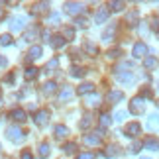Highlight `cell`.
<instances>
[{
    "mask_svg": "<svg viewBox=\"0 0 159 159\" xmlns=\"http://www.w3.org/2000/svg\"><path fill=\"white\" fill-rule=\"evenodd\" d=\"M71 75L73 77H83L84 75V69H81V67H73V69H71Z\"/></svg>",
    "mask_w": 159,
    "mask_h": 159,
    "instance_id": "cell-34",
    "label": "cell"
},
{
    "mask_svg": "<svg viewBox=\"0 0 159 159\" xmlns=\"http://www.w3.org/2000/svg\"><path fill=\"white\" fill-rule=\"evenodd\" d=\"M143 65L148 67V69H151V67H155V65H157V59H155V57H145Z\"/></svg>",
    "mask_w": 159,
    "mask_h": 159,
    "instance_id": "cell-31",
    "label": "cell"
},
{
    "mask_svg": "<svg viewBox=\"0 0 159 159\" xmlns=\"http://www.w3.org/2000/svg\"><path fill=\"white\" fill-rule=\"evenodd\" d=\"M108 14H110L108 8H98V12H96V16H94V22L96 24H104L108 20Z\"/></svg>",
    "mask_w": 159,
    "mask_h": 159,
    "instance_id": "cell-11",
    "label": "cell"
},
{
    "mask_svg": "<svg viewBox=\"0 0 159 159\" xmlns=\"http://www.w3.org/2000/svg\"><path fill=\"white\" fill-rule=\"evenodd\" d=\"M75 149H77V145H75V143H65V148H63L65 153H75Z\"/></svg>",
    "mask_w": 159,
    "mask_h": 159,
    "instance_id": "cell-37",
    "label": "cell"
},
{
    "mask_svg": "<svg viewBox=\"0 0 159 159\" xmlns=\"http://www.w3.org/2000/svg\"><path fill=\"white\" fill-rule=\"evenodd\" d=\"M26 16H14L10 20V30L12 32H20V30H24V26H26Z\"/></svg>",
    "mask_w": 159,
    "mask_h": 159,
    "instance_id": "cell-3",
    "label": "cell"
},
{
    "mask_svg": "<svg viewBox=\"0 0 159 159\" xmlns=\"http://www.w3.org/2000/svg\"><path fill=\"white\" fill-rule=\"evenodd\" d=\"M69 136V128L67 126H55V138L57 139H63Z\"/></svg>",
    "mask_w": 159,
    "mask_h": 159,
    "instance_id": "cell-14",
    "label": "cell"
},
{
    "mask_svg": "<svg viewBox=\"0 0 159 159\" xmlns=\"http://www.w3.org/2000/svg\"><path fill=\"white\" fill-rule=\"evenodd\" d=\"M0 18H2V10H0Z\"/></svg>",
    "mask_w": 159,
    "mask_h": 159,
    "instance_id": "cell-50",
    "label": "cell"
},
{
    "mask_svg": "<svg viewBox=\"0 0 159 159\" xmlns=\"http://www.w3.org/2000/svg\"><path fill=\"white\" fill-rule=\"evenodd\" d=\"M77 159H94V155H93V153H81Z\"/></svg>",
    "mask_w": 159,
    "mask_h": 159,
    "instance_id": "cell-46",
    "label": "cell"
},
{
    "mask_svg": "<svg viewBox=\"0 0 159 159\" xmlns=\"http://www.w3.org/2000/svg\"><path fill=\"white\" fill-rule=\"evenodd\" d=\"M124 118H126V112H124V110H118V112L114 114V120H118V122H122Z\"/></svg>",
    "mask_w": 159,
    "mask_h": 159,
    "instance_id": "cell-39",
    "label": "cell"
},
{
    "mask_svg": "<svg viewBox=\"0 0 159 159\" xmlns=\"http://www.w3.org/2000/svg\"><path fill=\"white\" fill-rule=\"evenodd\" d=\"M142 159H151V157H142Z\"/></svg>",
    "mask_w": 159,
    "mask_h": 159,
    "instance_id": "cell-49",
    "label": "cell"
},
{
    "mask_svg": "<svg viewBox=\"0 0 159 159\" xmlns=\"http://www.w3.org/2000/svg\"><path fill=\"white\" fill-rule=\"evenodd\" d=\"M136 20H138V12H130V14L126 16V24H130V26H134Z\"/></svg>",
    "mask_w": 159,
    "mask_h": 159,
    "instance_id": "cell-30",
    "label": "cell"
},
{
    "mask_svg": "<svg viewBox=\"0 0 159 159\" xmlns=\"http://www.w3.org/2000/svg\"><path fill=\"white\" fill-rule=\"evenodd\" d=\"M93 90H94V84L93 83H83L81 87L77 89V93L79 94H93Z\"/></svg>",
    "mask_w": 159,
    "mask_h": 159,
    "instance_id": "cell-13",
    "label": "cell"
},
{
    "mask_svg": "<svg viewBox=\"0 0 159 159\" xmlns=\"http://www.w3.org/2000/svg\"><path fill=\"white\" fill-rule=\"evenodd\" d=\"M57 67H59V61H57V59H51L49 63L45 65V71H47V73H51L53 69H57Z\"/></svg>",
    "mask_w": 159,
    "mask_h": 159,
    "instance_id": "cell-28",
    "label": "cell"
},
{
    "mask_svg": "<svg viewBox=\"0 0 159 159\" xmlns=\"http://www.w3.org/2000/svg\"><path fill=\"white\" fill-rule=\"evenodd\" d=\"M98 104H100V96H98V94H89V96H87V106L96 108Z\"/></svg>",
    "mask_w": 159,
    "mask_h": 159,
    "instance_id": "cell-18",
    "label": "cell"
},
{
    "mask_svg": "<svg viewBox=\"0 0 159 159\" xmlns=\"http://www.w3.org/2000/svg\"><path fill=\"white\" fill-rule=\"evenodd\" d=\"M49 155V143H41L39 145V157H47Z\"/></svg>",
    "mask_w": 159,
    "mask_h": 159,
    "instance_id": "cell-26",
    "label": "cell"
},
{
    "mask_svg": "<svg viewBox=\"0 0 159 159\" xmlns=\"http://www.w3.org/2000/svg\"><path fill=\"white\" fill-rule=\"evenodd\" d=\"M41 53H43V49H41V45H34L32 49L28 51V61H34V59H39Z\"/></svg>",
    "mask_w": 159,
    "mask_h": 159,
    "instance_id": "cell-12",
    "label": "cell"
},
{
    "mask_svg": "<svg viewBox=\"0 0 159 159\" xmlns=\"http://www.w3.org/2000/svg\"><path fill=\"white\" fill-rule=\"evenodd\" d=\"M10 43H12V35L10 34L0 35V45H10Z\"/></svg>",
    "mask_w": 159,
    "mask_h": 159,
    "instance_id": "cell-29",
    "label": "cell"
},
{
    "mask_svg": "<svg viewBox=\"0 0 159 159\" xmlns=\"http://www.w3.org/2000/svg\"><path fill=\"white\" fill-rule=\"evenodd\" d=\"M106 98H108L110 104H116V102H120L122 98H124V93H122V90H110Z\"/></svg>",
    "mask_w": 159,
    "mask_h": 159,
    "instance_id": "cell-9",
    "label": "cell"
},
{
    "mask_svg": "<svg viewBox=\"0 0 159 159\" xmlns=\"http://www.w3.org/2000/svg\"><path fill=\"white\" fill-rule=\"evenodd\" d=\"M71 96H73V87H65V89L59 93V102H65V100H69Z\"/></svg>",
    "mask_w": 159,
    "mask_h": 159,
    "instance_id": "cell-17",
    "label": "cell"
},
{
    "mask_svg": "<svg viewBox=\"0 0 159 159\" xmlns=\"http://www.w3.org/2000/svg\"><path fill=\"white\" fill-rule=\"evenodd\" d=\"M47 8V2H41V4H35L34 6V12H43Z\"/></svg>",
    "mask_w": 159,
    "mask_h": 159,
    "instance_id": "cell-40",
    "label": "cell"
},
{
    "mask_svg": "<svg viewBox=\"0 0 159 159\" xmlns=\"http://www.w3.org/2000/svg\"><path fill=\"white\" fill-rule=\"evenodd\" d=\"M149 128H153V130H157V128H159V116L157 114H151L149 116Z\"/></svg>",
    "mask_w": 159,
    "mask_h": 159,
    "instance_id": "cell-25",
    "label": "cell"
},
{
    "mask_svg": "<svg viewBox=\"0 0 159 159\" xmlns=\"http://www.w3.org/2000/svg\"><path fill=\"white\" fill-rule=\"evenodd\" d=\"M157 106H159V102H157Z\"/></svg>",
    "mask_w": 159,
    "mask_h": 159,
    "instance_id": "cell-51",
    "label": "cell"
},
{
    "mask_svg": "<svg viewBox=\"0 0 159 159\" xmlns=\"http://www.w3.org/2000/svg\"><path fill=\"white\" fill-rule=\"evenodd\" d=\"M10 118H14L16 122H24V120H26V112H24L22 108H16V110L10 112Z\"/></svg>",
    "mask_w": 159,
    "mask_h": 159,
    "instance_id": "cell-16",
    "label": "cell"
},
{
    "mask_svg": "<svg viewBox=\"0 0 159 159\" xmlns=\"http://www.w3.org/2000/svg\"><path fill=\"white\" fill-rule=\"evenodd\" d=\"M151 28H153L155 32H159V18H151Z\"/></svg>",
    "mask_w": 159,
    "mask_h": 159,
    "instance_id": "cell-44",
    "label": "cell"
},
{
    "mask_svg": "<svg viewBox=\"0 0 159 159\" xmlns=\"http://www.w3.org/2000/svg\"><path fill=\"white\" fill-rule=\"evenodd\" d=\"M75 24H77V26H79V28H84V26H87V24H89V22H87V20H84V18H77V20H75Z\"/></svg>",
    "mask_w": 159,
    "mask_h": 159,
    "instance_id": "cell-43",
    "label": "cell"
},
{
    "mask_svg": "<svg viewBox=\"0 0 159 159\" xmlns=\"http://www.w3.org/2000/svg\"><path fill=\"white\" fill-rule=\"evenodd\" d=\"M83 142L87 143V145H98V143L102 142V132H96V134H87Z\"/></svg>",
    "mask_w": 159,
    "mask_h": 159,
    "instance_id": "cell-5",
    "label": "cell"
},
{
    "mask_svg": "<svg viewBox=\"0 0 159 159\" xmlns=\"http://www.w3.org/2000/svg\"><path fill=\"white\" fill-rule=\"evenodd\" d=\"M83 10H84V6H83L81 2H67V4H65V12H67V14H71V16L81 14Z\"/></svg>",
    "mask_w": 159,
    "mask_h": 159,
    "instance_id": "cell-4",
    "label": "cell"
},
{
    "mask_svg": "<svg viewBox=\"0 0 159 159\" xmlns=\"http://www.w3.org/2000/svg\"><path fill=\"white\" fill-rule=\"evenodd\" d=\"M47 120H49V112H47V110H39V112L35 114V124L38 126H45Z\"/></svg>",
    "mask_w": 159,
    "mask_h": 159,
    "instance_id": "cell-10",
    "label": "cell"
},
{
    "mask_svg": "<svg viewBox=\"0 0 159 159\" xmlns=\"http://www.w3.org/2000/svg\"><path fill=\"white\" fill-rule=\"evenodd\" d=\"M55 90H57V84H55L53 81H47V83L43 84V94H45V96H49V94H53Z\"/></svg>",
    "mask_w": 159,
    "mask_h": 159,
    "instance_id": "cell-19",
    "label": "cell"
},
{
    "mask_svg": "<svg viewBox=\"0 0 159 159\" xmlns=\"http://www.w3.org/2000/svg\"><path fill=\"white\" fill-rule=\"evenodd\" d=\"M118 79H120V81L122 83H132L134 81V73H128V71H124V73H120V75H118Z\"/></svg>",
    "mask_w": 159,
    "mask_h": 159,
    "instance_id": "cell-22",
    "label": "cell"
},
{
    "mask_svg": "<svg viewBox=\"0 0 159 159\" xmlns=\"http://www.w3.org/2000/svg\"><path fill=\"white\" fill-rule=\"evenodd\" d=\"M145 148H148V149H159V139L149 138L148 142H145Z\"/></svg>",
    "mask_w": 159,
    "mask_h": 159,
    "instance_id": "cell-23",
    "label": "cell"
},
{
    "mask_svg": "<svg viewBox=\"0 0 159 159\" xmlns=\"http://www.w3.org/2000/svg\"><path fill=\"white\" fill-rule=\"evenodd\" d=\"M139 132H142V126H139L138 122H130V124L126 126V130H124V134H126V136H130V138H136Z\"/></svg>",
    "mask_w": 159,
    "mask_h": 159,
    "instance_id": "cell-6",
    "label": "cell"
},
{
    "mask_svg": "<svg viewBox=\"0 0 159 159\" xmlns=\"http://www.w3.org/2000/svg\"><path fill=\"white\" fill-rule=\"evenodd\" d=\"M49 41H51V45L55 47V49H61V47H63V45L67 43V41H65V38H63V35H53V38H51Z\"/></svg>",
    "mask_w": 159,
    "mask_h": 159,
    "instance_id": "cell-15",
    "label": "cell"
},
{
    "mask_svg": "<svg viewBox=\"0 0 159 159\" xmlns=\"http://www.w3.org/2000/svg\"><path fill=\"white\" fill-rule=\"evenodd\" d=\"M132 53H134V57H138V59H139V57H145V55H148V45L139 41V43H136V45H134Z\"/></svg>",
    "mask_w": 159,
    "mask_h": 159,
    "instance_id": "cell-8",
    "label": "cell"
},
{
    "mask_svg": "<svg viewBox=\"0 0 159 159\" xmlns=\"http://www.w3.org/2000/svg\"><path fill=\"white\" fill-rule=\"evenodd\" d=\"M35 34H38V28H32L30 32H26V38H24V39H26V41H32L35 38Z\"/></svg>",
    "mask_w": 159,
    "mask_h": 159,
    "instance_id": "cell-32",
    "label": "cell"
},
{
    "mask_svg": "<svg viewBox=\"0 0 159 159\" xmlns=\"http://www.w3.org/2000/svg\"><path fill=\"white\" fill-rule=\"evenodd\" d=\"M6 63H8V61H6L2 55H0V67H6Z\"/></svg>",
    "mask_w": 159,
    "mask_h": 159,
    "instance_id": "cell-48",
    "label": "cell"
},
{
    "mask_svg": "<svg viewBox=\"0 0 159 159\" xmlns=\"http://www.w3.org/2000/svg\"><path fill=\"white\" fill-rule=\"evenodd\" d=\"M151 94H153V93H151V89H142V93H139V98H149Z\"/></svg>",
    "mask_w": 159,
    "mask_h": 159,
    "instance_id": "cell-38",
    "label": "cell"
},
{
    "mask_svg": "<svg viewBox=\"0 0 159 159\" xmlns=\"http://www.w3.org/2000/svg\"><path fill=\"white\" fill-rule=\"evenodd\" d=\"M84 49H87L90 55H96V53H98V47H96L93 41H87V43H84Z\"/></svg>",
    "mask_w": 159,
    "mask_h": 159,
    "instance_id": "cell-24",
    "label": "cell"
},
{
    "mask_svg": "<svg viewBox=\"0 0 159 159\" xmlns=\"http://www.w3.org/2000/svg\"><path fill=\"white\" fill-rule=\"evenodd\" d=\"M100 124H102V128H108L110 126V116L108 114H102L100 116Z\"/></svg>",
    "mask_w": 159,
    "mask_h": 159,
    "instance_id": "cell-36",
    "label": "cell"
},
{
    "mask_svg": "<svg viewBox=\"0 0 159 159\" xmlns=\"http://www.w3.org/2000/svg\"><path fill=\"white\" fill-rule=\"evenodd\" d=\"M130 110H132L134 114H142L143 110H145V102H143V98H139V96H134L132 102H130Z\"/></svg>",
    "mask_w": 159,
    "mask_h": 159,
    "instance_id": "cell-2",
    "label": "cell"
},
{
    "mask_svg": "<svg viewBox=\"0 0 159 159\" xmlns=\"http://www.w3.org/2000/svg\"><path fill=\"white\" fill-rule=\"evenodd\" d=\"M139 149H142V143H139V142H136V143H132V151H134V153H138Z\"/></svg>",
    "mask_w": 159,
    "mask_h": 159,
    "instance_id": "cell-45",
    "label": "cell"
},
{
    "mask_svg": "<svg viewBox=\"0 0 159 159\" xmlns=\"http://www.w3.org/2000/svg\"><path fill=\"white\" fill-rule=\"evenodd\" d=\"M6 138L10 139V142H16V143H20L24 138H26V132L22 130V128H18V126H10L8 130H6Z\"/></svg>",
    "mask_w": 159,
    "mask_h": 159,
    "instance_id": "cell-1",
    "label": "cell"
},
{
    "mask_svg": "<svg viewBox=\"0 0 159 159\" xmlns=\"http://www.w3.org/2000/svg\"><path fill=\"white\" fill-rule=\"evenodd\" d=\"M73 38H75V30H73V28H65V41H69Z\"/></svg>",
    "mask_w": 159,
    "mask_h": 159,
    "instance_id": "cell-33",
    "label": "cell"
},
{
    "mask_svg": "<svg viewBox=\"0 0 159 159\" xmlns=\"http://www.w3.org/2000/svg\"><path fill=\"white\" fill-rule=\"evenodd\" d=\"M118 153H120V148H118V145H114V143L108 145V148L104 149V155H106V157H116Z\"/></svg>",
    "mask_w": 159,
    "mask_h": 159,
    "instance_id": "cell-20",
    "label": "cell"
},
{
    "mask_svg": "<svg viewBox=\"0 0 159 159\" xmlns=\"http://www.w3.org/2000/svg\"><path fill=\"white\" fill-rule=\"evenodd\" d=\"M110 8L114 12H122L124 10V2H118V0H114V2H110Z\"/></svg>",
    "mask_w": 159,
    "mask_h": 159,
    "instance_id": "cell-27",
    "label": "cell"
},
{
    "mask_svg": "<svg viewBox=\"0 0 159 159\" xmlns=\"http://www.w3.org/2000/svg\"><path fill=\"white\" fill-rule=\"evenodd\" d=\"M22 159H34V157H32V153H30V151L26 149V151L22 153Z\"/></svg>",
    "mask_w": 159,
    "mask_h": 159,
    "instance_id": "cell-47",
    "label": "cell"
},
{
    "mask_svg": "<svg viewBox=\"0 0 159 159\" xmlns=\"http://www.w3.org/2000/svg\"><path fill=\"white\" fill-rule=\"evenodd\" d=\"M24 77H26V81H34V79L38 77V69H35V67H30V69H26Z\"/></svg>",
    "mask_w": 159,
    "mask_h": 159,
    "instance_id": "cell-21",
    "label": "cell"
},
{
    "mask_svg": "<svg viewBox=\"0 0 159 159\" xmlns=\"http://www.w3.org/2000/svg\"><path fill=\"white\" fill-rule=\"evenodd\" d=\"M90 124H93V120H90V116H84V120L81 122V128H89Z\"/></svg>",
    "mask_w": 159,
    "mask_h": 159,
    "instance_id": "cell-41",
    "label": "cell"
},
{
    "mask_svg": "<svg viewBox=\"0 0 159 159\" xmlns=\"http://www.w3.org/2000/svg\"><path fill=\"white\" fill-rule=\"evenodd\" d=\"M118 55H120V49H118V47H114V49H110V51L106 53V57H108V59H116Z\"/></svg>",
    "mask_w": 159,
    "mask_h": 159,
    "instance_id": "cell-35",
    "label": "cell"
},
{
    "mask_svg": "<svg viewBox=\"0 0 159 159\" xmlns=\"http://www.w3.org/2000/svg\"><path fill=\"white\" fill-rule=\"evenodd\" d=\"M116 30H118V24H108V28L104 30V34H102V39H104V41H112L114 35H116Z\"/></svg>",
    "mask_w": 159,
    "mask_h": 159,
    "instance_id": "cell-7",
    "label": "cell"
},
{
    "mask_svg": "<svg viewBox=\"0 0 159 159\" xmlns=\"http://www.w3.org/2000/svg\"><path fill=\"white\" fill-rule=\"evenodd\" d=\"M59 20H61V16H59V14H57V12H53V14H51V16H49V22H51V24H57V22H59Z\"/></svg>",
    "mask_w": 159,
    "mask_h": 159,
    "instance_id": "cell-42",
    "label": "cell"
}]
</instances>
